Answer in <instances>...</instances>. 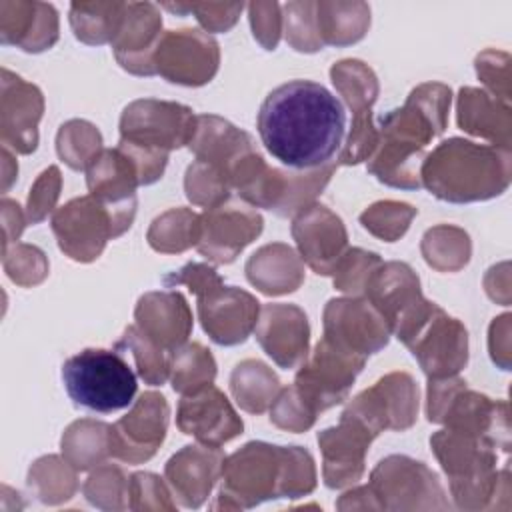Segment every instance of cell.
I'll return each mask as SVG.
<instances>
[{
  "mask_svg": "<svg viewBox=\"0 0 512 512\" xmlns=\"http://www.w3.org/2000/svg\"><path fill=\"white\" fill-rule=\"evenodd\" d=\"M230 390L242 410L262 414L272 406L282 386L278 376L264 362L244 360L232 370Z\"/></svg>",
  "mask_w": 512,
  "mask_h": 512,
  "instance_id": "836d02e7",
  "label": "cell"
},
{
  "mask_svg": "<svg viewBox=\"0 0 512 512\" xmlns=\"http://www.w3.org/2000/svg\"><path fill=\"white\" fill-rule=\"evenodd\" d=\"M318 34L324 46H348L364 38L370 6L364 2H316Z\"/></svg>",
  "mask_w": 512,
  "mask_h": 512,
  "instance_id": "d6a6232c",
  "label": "cell"
},
{
  "mask_svg": "<svg viewBox=\"0 0 512 512\" xmlns=\"http://www.w3.org/2000/svg\"><path fill=\"white\" fill-rule=\"evenodd\" d=\"M224 454L218 446L190 444L176 452L164 468L166 480L186 508H198L222 476Z\"/></svg>",
  "mask_w": 512,
  "mask_h": 512,
  "instance_id": "83f0119b",
  "label": "cell"
},
{
  "mask_svg": "<svg viewBox=\"0 0 512 512\" xmlns=\"http://www.w3.org/2000/svg\"><path fill=\"white\" fill-rule=\"evenodd\" d=\"M148 244L162 254H178L198 244L200 214L188 208H172L152 220Z\"/></svg>",
  "mask_w": 512,
  "mask_h": 512,
  "instance_id": "8d00e7d4",
  "label": "cell"
},
{
  "mask_svg": "<svg viewBox=\"0 0 512 512\" xmlns=\"http://www.w3.org/2000/svg\"><path fill=\"white\" fill-rule=\"evenodd\" d=\"M270 420L288 432H306L316 422V416L302 402L294 386H286L278 392L270 406Z\"/></svg>",
  "mask_w": 512,
  "mask_h": 512,
  "instance_id": "816d5d0a",
  "label": "cell"
},
{
  "mask_svg": "<svg viewBox=\"0 0 512 512\" xmlns=\"http://www.w3.org/2000/svg\"><path fill=\"white\" fill-rule=\"evenodd\" d=\"M344 414L376 436L384 430H406L418 418V386L410 374L390 372L352 398Z\"/></svg>",
  "mask_w": 512,
  "mask_h": 512,
  "instance_id": "4fadbf2b",
  "label": "cell"
},
{
  "mask_svg": "<svg viewBox=\"0 0 512 512\" xmlns=\"http://www.w3.org/2000/svg\"><path fill=\"white\" fill-rule=\"evenodd\" d=\"M74 466L58 456H44L36 460L28 472V484L36 490L42 502H62L72 498L76 490Z\"/></svg>",
  "mask_w": 512,
  "mask_h": 512,
  "instance_id": "7bdbcfd3",
  "label": "cell"
},
{
  "mask_svg": "<svg viewBox=\"0 0 512 512\" xmlns=\"http://www.w3.org/2000/svg\"><path fill=\"white\" fill-rule=\"evenodd\" d=\"M176 424L182 434L194 436L200 444L218 448L240 436L244 430L230 400L214 384L182 396Z\"/></svg>",
  "mask_w": 512,
  "mask_h": 512,
  "instance_id": "7402d4cb",
  "label": "cell"
},
{
  "mask_svg": "<svg viewBox=\"0 0 512 512\" xmlns=\"http://www.w3.org/2000/svg\"><path fill=\"white\" fill-rule=\"evenodd\" d=\"M256 128L272 158L290 170H312L340 154L346 112L322 84L290 80L264 98Z\"/></svg>",
  "mask_w": 512,
  "mask_h": 512,
  "instance_id": "6da1fadb",
  "label": "cell"
},
{
  "mask_svg": "<svg viewBox=\"0 0 512 512\" xmlns=\"http://www.w3.org/2000/svg\"><path fill=\"white\" fill-rule=\"evenodd\" d=\"M0 40L24 52H44L58 40V12L46 2H0Z\"/></svg>",
  "mask_w": 512,
  "mask_h": 512,
  "instance_id": "f1b7e54d",
  "label": "cell"
},
{
  "mask_svg": "<svg viewBox=\"0 0 512 512\" xmlns=\"http://www.w3.org/2000/svg\"><path fill=\"white\" fill-rule=\"evenodd\" d=\"M418 360L422 372L432 378L456 376L468 362V332L438 304L402 340Z\"/></svg>",
  "mask_w": 512,
  "mask_h": 512,
  "instance_id": "7c38bea8",
  "label": "cell"
},
{
  "mask_svg": "<svg viewBox=\"0 0 512 512\" xmlns=\"http://www.w3.org/2000/svg\"><path fill=\"white\" fill-rule=\"evenodd\" d=\"M512 176L510 150L448 138L426 154L420 180L438 200L466 204L500 196Z\"/></svg>",
  "mask_w": 512,
  "mask_h": 512,
  "instance_id": "277c9868",
  "label": "cell"
},
{
  "mask_svg": "<svg viewBox=\"0 0 512 512\" xmlns=\"http://www.w3.org/2000/svg\"><path fill=\"white\" fill-rule=\"evenodd\" d=\"M450 100L452 92L444 84L416 86L402 108L380 118L378 146L368 158V172L386 186L418 190L424 148L446 130Z\"/></svg>",
  "mask_w": 512,
  "mask_h": 512,
  "instance_id": "7a4b0ae2",
  "label": "cell"
},
{
  "mask_svg": "<svg viewBox=\"0 0 512 512\" xmlns=\"http://www.w3.org/2000/svg\"><path fill=\"white\" fill-rule=\"evenodd\" d=\"M128 480L130 478H126L120 468L110 464L100 466L88 476L84 484V496L98 508H126L120 498L128 496Z\"/></svg>",
  "mask_w": 512,
  "mask_h": 512,
  "instance_id": "c3c4849f",
  "label": "cell"
},
{
  "mask_svg": "<svg viewBox=\"0 0 512 512\" xmlns=\"http://www.w3.org/2000/svg\"><path fill=\"white\" fill-rule=\"evenodd\" d=\"M62 454L76 470L100 466L110 454V424L90 418L76 420L62 434Z\"/></svg>",
  "mask_w": 512,
  "mask_h": 512,
  "instance_id": "e575fe53",
  "label": "cell"
},
{
  "mask_svg": "<svg viewBox=\"0 0 512 512\" xmlns=\"http://www.w3.org/2000/svg\"><path fill=\"white\" fill-rule=\"evenodd\" d=\"M418 210L406 202L396 200H382L372 204L360 214V224L374 236L394 242L406 234L412 218Z\"/></svg>",
  "mask_w": 512,
  "mask_h": 512,
  "instance_id": "f6af8a7d",
  "label": "cell"
},
{
  "mask_svg": "<svg viewBox=\"0 0 512 512\" xmlns=\"http://www.w3.org/2000/svg\"><path fill=\"white\" fill-rule=\"evenodd\" d=\"M458 126L474 136H480L492 146L510 150V106L496 100L492 94L480 88H460L458 102Z\"/></svg>",
  "mask_w": 512,
  "mask_h": 512,
  "instance_id": "4dcf8cb0",
  "label": "cell"
},
{
  "mask_svg": "<svg viewBox=\"0 0 512 512\" xmlns=\"http://www.w3.org/2000/svg\"><path fill=\"white\" fill-rule=\"evenodd\" d=\"M430 446L450 478V492L456 506L486 508V500L498 488L494 444L466 432L444 428L430 438Z\"/></svg>",
  "mask_w": 512,
  "mask_h": 512,
  "instance_id": "ba28073f",
  "label": "cell"
},
{
  "mask_svg": "<svg viewBox=\"0 0 512 512\" xmlns=\"http://www.w3.org/2000/svg\"><path fill=\"white\" fill-rule=\"evenodd\" d=\"M282 6L276 2H252L248 4L250 26L254 38L264 50H274L282 32Z\"/></svg>",
  "mask_w": 512,
  "mask_h": 512,
  "instance_id": "9f6ffc18",
  "label": "cell"
},
{
  "mask_svg": "<svg viewBox=\"0 0 512 512\" xmlns=\"http://www.w3.org/2000/svg\"><path fill=\"white\" fill-rule=\"evenodd\" d=\"M426 416L434 424L484 438L504 452L510 450L508 404L468 390L462 378L448 376L428 382Z\"/></svg>",
  "mask_w": 512,
  "mask_h": 512,
  "instance_id": "52a82bcc",
  "label": "cell"
},
{
  "mask_svg": "<svg viewBox=\"0 0 512 512\" xmlns=\"http://www.w3.org/2000/svg\"><path fill=\"white\" fill-rule=\"evenodd\" d=\"M510 58L506 52L484 50L476 56V74L478 78L492 90V96L508 106L510 98V74H508Z\"/></svg>",
  "mask_w": 512,
  "mask_h": 512,
  "instance_id": "11a10c76",
  "label": "cell"
},
{
  "mask_svg": "<svg viewBox=\"0 0 512 512\" xmlns=\"http://www.w3.org/2000/svg\"><path fill=\"white\" fill-rule=\"evenodd\" d=\"M2 260L8 278L18 286H34L48 274L44 252L30 244H16L12 250H4Z\"/></svg>",
  "mask_w": 512,
  "mask_h": 512,
  "instance_id": "681fc988",
  "label": "cell"
},
{
  "mask_svg": "<svg viewBox=\"0 0 512 512\" xmlns=\"http://www.w3.org/2000/svg\"><path fill=\"white\" fill-rule=\"evenodd\" d=\"M292 236L302 262L318 276H332L336 264L348 250V234L340 216L316 202L294 216Z\"/></svg>",
  "mask_w": 512,
  "mask_h": 512,
  "instance_id": "44dd1931",
  "label": "cell"
},
{
  "mask_svg": "<svg viewBox=\"0 0 512 512\" xmlns=\"http://www.w3.org/2000/svg\"><path fill=\"white\" fill-rule=\"evenodd\" d=\"M378 146V128L372 124V110L354 114L352 128L348 134L346 144L338 154V164L352 166L358 162L368 160Z\"/></svg>",
  "mask_w": 512,
  "mask_h": 512,
  "instance_id": "f907efd6",
  "label": "cell"
},
{
  "mask_svg": "<svg viewBox=\"0 0 512 512\" xmlns=\"http://www.w3.org/2000/svg\"><path fill=\"white\" fill-rule=\"evenodd\" d=\"M196 308L204 332L220 346L246 342L260 316V302L250 292L224 282L196 296Z\"/></svg>",
  "mask_w": 512,
  "mask_h": 512,
  "instance_id": "ac0fdd59",
  "label": "cell"
},
{
  "mask_svg": "<svg viewBox=\"0 0 512 512\" xmlns=\"http://www.w3.org/2000/svg\"><path fill=\"white\" fill-rule=\"evenodd\" d=\"M126 12V2H72L70 26L74 36L90 46L112 42Z\"/></svg>",
  "mask_w": 512,
  "mask_h": 512,
  "instance_id": "d590c367",
  "label": "cell"
},
{
  "mask_svg": "<svg viewBox=\"0 0 512 512\" xmlns=\"http://www.w3.org/2000/svg\"><path fill=\"white\" fill-rule=\"evenodd\" d=\"M368 488L380 510L448 508L438 476L424 462L408 456L380 460Z\"/></svg>",
  "mask_w": 512,
  "mask_h": 512,
  "instance_id": "30bf717a",
  "label": "cell"
},
{
  "mask_svg": "<svg viewBox=\"0 0 512 512\" xmlns=\"http://www.w3.org/2000/svg\"><path fill=\"white\" fill-rule=\"evenodd\" d=\"M216 378V362L208 348L198 342L184 344L172 352L170 380L172 388L186 396L210 386Z\"/></svg>",
  "mask_w": 512,
  "mask_h": 512,
  "instance_id": "74e56055",
  "label": "cell"
},
{
  "mask_svg": "<svg viewBox=\"0 0 512 512\" xmlns=\"http://www.w3.org/2000/svg\"><path fill=\"white\" fill-rule=\"evenodd\" d=\"M56 152L72 170H86L102 152V136L94 124L86 120H70L58 130Z\"/></svg>",
  "mask_w": 512,
  "mask_h": 512,
  "instance_id": "b9f144b4",
  "label": "cell"
},
{
  "mask_svg": "<svg viewBox=\"0 0 512 512\" xmlns=\"http://www.w3.org/2000/svg\"><path fill=\"white\" fill-rule=\"evenodd\" d=\"M134 318L136 328L170 354L184 346L192 332L190 306L176 290L148 292L140 296Z\"/></svg>",
  "mask_w": 512,
  "mask_h": 512,
  "instance_id": "4316f807",
  "label": "cell"
},
{
  "mask_svg": "<svg viewBox=\"0 0 512 512\" xmlns=\"http://www.w3.org/2000/svg\"><path fill=\"white\" fill-rule=\"evenodd\" d=\"M128 496H130V508H134L144 496L146 500L140 504L142 508H166L172 510L174 504L170 502V492L164 486L162 478L152 472H136L128 480Z\"/></svg>",
  "mask_w": 512,
  "mask_h": 512,
  "instance_id": "6f0895ef",
  "label": "cell"
},
{
  "mask_svg": "<svg viewBox=\"0 0 512 512\" xmlns=\"http://www.w3.org/2000/svg\"><path fill=\"white\" fill-rule=\"evenodd\" d=\"M364 298L382 314L394 336L428 304L416 272L406 262H382L368 278Z\"/></svg>",
  "mask_w": 512,
  "mask_h": 512,
  "instance_id": "d6986e66",
  "label": "cell"
},
{
  "mask_svg": "<svg viewBox=\"0 0 512 512\" xmlns=\"http://www.w3.org/2000/svg\"><path fill=\"white\" fill-rule=\"evenodd\" d=\"M62 176L58 166H48L32 184L28 202H26V220L30 224L42 222L56 206V200L60 196Z\"/></svg>",
  "mask_w": 512,
  "mask_h": 512,
  "instance_id": "db71d44e",
  "label": "cell"
},
{
  "mask_svg": "<svg viewBox=\"0 0 512 512\" xmlns=\"http://www.w3.org/2000/svg\"><path fill=\"white\" fill-rule=\"evenodd\" d=\"M44 112V98L38 86L2 68L0 132L2 146L18 154H30L38 146V122Z\"/></svg>",
  "mask_w": 512,
  "mask_h": 512,
  "instance_id": "603a6c76",
  "label": "cell"
},
{
  "mask_svg": "<svg viewBox=\"0 0 512 512\" xmlns=\"http://www.w3.org/2000/svg\"><path fill=\"white\" fill-rule=\"evenodd\" d=\"M184 190H186V198L192 204L204 206L208 210V208L220 206L230 198L232 182H230V176L220 168H216L214 164L194 160L186 170Z\"/></svg>",
  "mask_w": 512,
  "mask_h": 512,
  "instance_id": "ee69618b",
  "label": "cell"
},
{
  "mask_svg": "<svg viewBox=\"0 0 512 512\" xmlns=\"http://www.w3.org/2000/svg\"><path fill=\"white\" fill-rule=\"evenodd\" d=\"M188 148L194 152L196 160L214 164L228 176L232 174L234 164L246 152L256 150L254 140L248 132L214 114L196 116V130Z\"/></svg>",
  "mask_w": 512,
  "mask_h": 512,
  "instance_id": "f546056e",
  "label": "cell"
},
{
  "mask_svg": "<svg viewBox=\"0 0 512 512\" xmlns=\"http://www.w3.org/2000/svg\"><path fill=\"white\" fill-rule=\"evenodd\" d=\"M262 350L284 370L300 368L308 358L310 324L294 304H266L254 328Z\"/></svg>",
  "mask_w": 512,
  "mask_h": 512,
  "instance_id": "d4e9b609",
  "label": "cell"
},
{
  "mask_svg": "<svg viewBox=\"0 0 512 512\" xmlns=\"http://www.w3.org/2000/svg\"><path fill=\"white\" fill-rule=\"evenodd\" d=\"M26 226V218L20 210V204L10 200V198H4L2 200V228H4V244L2 248L8 250L10 242H16L22 234Z\"/></svg>",
  "mask_w": 512,
  "mask_h": 512,
  "instance_id": "680465c9",
  "label": "cell"
},
{
  "mask_svg": "<svg viewBox=\"0 0 512 512\" xmlns=\"http://www.w3.org/2000/svg\"><path fill=\"white\" fill-rule=\"evenodd\" d=\"M246 278L268 296L288 294L304 282L302 258L282 242L266 244L246 262Z\"/></svg>",
  "mask_w": 512,
  "mask_h": 512,
  "instance_id": "1f68e13d",
  "label": "cell"
},
{
  "mask_svg": "<svg viewBox=\"0 0 512 512\" xmlns=\"http://www.w3.org/2000/svg\"><path fill=\"white\" fill-rule=\"evenodd\" d=\"M376 438L362 422L342 412L340 424L318 432L322 450V476L328 488H344L358 482L364 474V458Z\"/></svg>",
  "mask_w": 512,
  "mask_h": 512,
  "instance_id": "cb8c5ba5",
  "label": "cell"
},
{
  "mask_svg": "<svg viewBox=\"0 0 512 512\" xmlns=\"http://www.w3.org/2000/svg\"><path fill=\"white\" fill-rule=\"evenodd\" d=\"M392 332L382 314L360 296L332 298L324 308V340L332 346L368 358L382 350Z\"/></svg>",
  "mask_w": 512,
  "mask_h": 512,
  "instance_id": "9a60e30c",
  "label": "cell"
},
{
  "mask_svg": "<svg viewBox=\"0 0 512 512\" xmlns=\"http://www.w3.org/2000/svg\"><path fill=\"white\" fill-rule=\"evenodd\" d=\"M160 8L170 10L174 14H194L196 20L206 28V32H226L230 30L244 4H218V2H204V4H160Z\"/></svg>",
  "mask_w": 512,
  "mask_h": 512,
  "instance_id": "f5cc1de1",
  "label": "cell"
},
{
  "mask_svg": "<svg viewBox=\"0 0 512 512\" xmlns=\"http://www.w3.org/2000/svg\"><path fill=\"white\" fill-rule=\"evenodd\" d=\"M380 264H382V258L376 252H368L362 248H348L332 272L334 288L350 296H364L368 278Z\"/></svg>",
  "mask_w": 512,
  "mask_h": 512,
  "instance_id": "7dc6e473",
  "label": "cell"
},
{
  "mask_svg": "<svg viewBox=\"0 0 512 512\" xmlns=\"http://www.w3.org/2000/svg\"><path fill=\"white\" fill-rule=\"evenodd\" d=\"M170 408L162 394L144 392L132 410L110 426V454L128 464L150 460L166 438Z\"/></svg>",
  "mask_w": 512,
  "mask_h": 512,
  "instance_id": "e0dca14e",
  "label": "cell"
},
{
  "mask_svg": "<svg viewBox=\"0 0 512 512\" xmlns=\"http://www.w3.org/2000/svg\"><path fill=\"white\" fill-rule=\"evenodd\" d=\"M162 38L160 8L152 2H126V12L114 36L112 50L118 64L138 76L156 74L154 54Z\"/></svg>",
  "mask_w": 512,
  "mask_h": 512,
  "instance_id": "484cf974",
  "label": "cell"
},
{
  "mask_svg": "<svg viewBox=\"0 0 512 512\" xmlns=\"http://www.w3.org/2000/svg\"><path fill=\"white\" fill-rule=\"evenodd\" d=\"M364 364L366 358L348 354L322 338L304 364H300L292 386L310 412L318 416L346 400Z\"/></svg>",
  "mask_w": 512,
  "mask_h": 512,
  "instance_id": "9c48e42d",
  "label": "cell"
},
{
  "mask_svg": "<svg viewBox=\"0 0 512 512\" xmlns=\"http://www.w3.org/2000/svg\"><path fill=\"white\" fill-rule=\"evenodd\" d=\"M116 350H128L134 356L138 376L150 386H162L170 378L172 354L148 340L138 328L128 326L116 342Z\"/></svg>",
  "mask_w": 512,
  "mask_h": 512,
  "instance_id": "60d3db41",
  "label": "cell"
},
{
  "mask_svg": "<svg viewBox=\"0 0 512 512\" xmlns=\"http://www.w3.org/2000/svg\"><path fill=\"white\" fill-rule=\"evenodd\" d=\"M218 64V42L196 28L164 32L154 54L156 74L182 86H204L218 72Z\"/></svg>",
  "mask_w": 512,
  "mask_h": 512,
  "instance_id": "5bb4252c",
  "label": "cell"
},
{
  "mask_svg": "<svg viewBox=\"0 0 512 512\" xmlns=\"http://www.w3.org/2000/svg\"><path fill=\"white\" fill-rule=\"evenodd\" d=\"M86 184L90 194L110 208L124 234L136 214V188L142 186L136 164L118 146L102 148L86 168Z\"/></svg>",
  "mask_w": 512,
  "mask_h": 512,
  "instance_id": "ffe728a7",
  "label": "cell"
},
{
  "mask_svg": "<svg viewBox=\"0 0 512 512\" xmlns=\"http://www.w3.org/2000/svg\"><path fill=\"white\" fill-rule=\"evenodd\" d=\"M62 382L76 406L110 414L134 402L136 374L120 350L86 348L62 364Z\"/></svg>",
  "mask_w": 512,
  "mask_h": 512,
  "instance_id": "8992f818",
  "label": "cell"
},
{
  "mask_svg": "<svg viewBox=\"0 0 512 512\" xmlns=\"http://www.w3.org/2000/svg\"><path fill=\"white\" fill-rule=\"evenodd\" d=\"M282 22L288 44L298 52H318L324 48L318 34L316 2H288L282 6Z\"/></svg>",
  "mask_w": 512,
  "mask_h": 512,
  "instance_id": "bcb514c9",
  "label": "cell"
},
{
  "mask_svg": "<svg viewBox=\"0 0 512 512\" xmlns=\"http://www.w3.org/2000/svg\"><path fill=\"white\" fill-rule=\"evenodd\" d=\"M196 130L192 108L142 98L130 102L120 118L118 148L136 164L140 184L148 186L162 178L170 150L188 146Z\"/></svg>",
  "mask_w": 512,
  "mask_h": 512,
  "instance_id": "5b68a950",
  "label": "cell"
},
{
  "mask_svg": "<svg viewBox=\"0 0 512 512\" xmlns=\"http://www.w3.org/2000/svg\"><path fill=\"white\" fill-rule=\"evenodd\" d=\"M316 486L308 450L248 442L222 464V488L212 508H252L266 500L306 496Z\"/></svg>",
  "mask_w": 512,
  "mask_h": 512,
  "instance_id": "3957f363",
  "label": "cell"
},
{
  "mask_svg": "<svg viewBox=\"0 0 512 512\" xmlns=\"http://www.w3.org/2000/svg\"><path fill=\"white\" fill-rule=\"evenodd\" d=\"M50 224L58 248L76 262L96 260L106 242L122 234L110 208L92 194L74 198L58 208Z\"/></svg>",
  "mask_w": 512,
  "mask_h": 512,
  "instance_id": "8fae6325",
  "label": "cell"
},
{
  "mask_svg": "<svg viewBox=\"0 0 512 512\" xmlns=\"http://www.w3.org/2000/svg\"><path fill=\"white\" fill-rule=\"evenodd\" d=\"M422 254L428 266L440 272H456L470 258V238L464 230L442 224L424 234Z\"/></svg>",
  "mask_w": 512,
  "mask_h": 512,
  "instance_id": "ab89813d",
  "label": "cell"
},
{
  "mask_svg": "<svg viewBox=\"0 0 512 512\" xmlns=\"http://www.w3.org/2000/svg\"><path fill=\"white\" fill-rule=\"evenodd\" d=\"M262 216L244 200H226L200 214L198 252L214 264H230L260 236Z\"/></svg>",
  "mask_w": 512,
  "mask_h": 512,
  "instance_id": "2e32d148",
  "label": "cell"
},
{
  "mask_svg": "<svg viewBox=\"0 0 512 512\" xmlns=\"http://www.w3.org/2000/svg\"><path fill=\"white\" fill-rule=\"evenodd\" d=\"M330 78L340 96H344L352 114L372 110L378 96V80L370 66L362 60H340L330 68Z\"/></svg>",
  "mask_w": 512,
  "mask_h": 512,
  "instance_id": "f35d334b",
  "label": "cell"
}]
</instances>
